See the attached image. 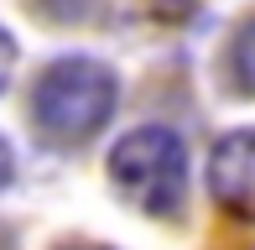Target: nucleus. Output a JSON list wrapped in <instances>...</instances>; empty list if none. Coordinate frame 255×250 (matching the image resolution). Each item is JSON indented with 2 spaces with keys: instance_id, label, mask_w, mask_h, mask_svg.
<instances>
[{
  "instance_id": "2",
  "label": "nucleus",
  "mask_w": 255,
  "mask_h": 250,
  "mask_svg": "<svg viewBox=\"0 0 255 250\" xmlns=\"http://www.w3.org/2000/svg\"><path fill=\"white\" fill-rule=\"evenodd\" d=\"M110 183L141 214L172 219L188 203V141L167 125H141L110 151Z\"/></svg>"
},
{
  "instance_id": "1",
  "label": "nucleus",
  "mask_w": 255,
  "mask_h": 250,
  "mask_svg": "<svg viewBox=\"0 0 255 250\" xmlns=\"http://www.w3.org/2000/svg\"><path fill=\"white\" fill-rule=\"evenodd\" d=\"M120 105V78L99 58H57L42 68L31 89V120L37 135L57 151H78L110 125Z\"/></svg>"
},
{
  "instance_id": "4",
  "label": "nucleus",
  "mask_w": 255,
  "mask_h": 250,
  "mask_svg": "<svg viewBox=\"0 0 255 250\" xmlns=\"http://www.w3.org/2000/svg\"><path fill=\"white\" fill-rule=\"evenodd\" d=\"M224 73L240 94H255V16L240 21L235 42H229V58H224Z\"/></svg>"
},
{
  "instance_id": "3",
  "label": "nucleus",
  "mask_w": 255,
  "mask_h": 250,
  "mask_svg": "<svg viewBox=\"0 0 255 250\" xmlns=\"http://www.w3.org/2000/svg\"><path fill=\"white\" fill-rule=\"evenodd\" d=\"M208 193L224 214L255 224V130H229L208 151Z\"/></svg>"
},
{
  "instance_id": "5",
  "label": "nucleus",
  "mask_w": 255,
  "mask_h": 250,
  "mask_svg": "<svg viewBox=\"0 0 255 250\" xmlns=\"http://www.w3.org/2000/svg\"><path fill=\"white\" fill-rule=\"evenodd\" d=\"M10 73H16V37H10V31L0 26V94H5Z\"/></svg>"
},
{
  "instance_id": "6",
  "label": "nucleus",
  "mask_w": 255,
  "mask_h": 250,
  "mask_svg": "<svg viewBox=\"0 0 255 250\" xmlns=\"http://www.w3.org/2000/svg\"><path fill=\"white\" fill-rule=\"evenodd\" d=\"M16 177V156H10V141H0V188Z\"/></svg>"
}]
</instances>
